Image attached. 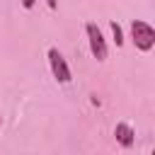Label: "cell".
I'll use <instances>...</instances> for the list:
<instances>
[{
  "label": "cell",
  "mask_w": 155,
  "mask_h": 155,
  "mask_svg": "<svg viewBox=\"0 0 155 155\" xmlns=\"http://www.w3.org/2000/svg\"><path fill=\"white\" fill-rule=\"evenodd\" d=\"M131 36H133L136 48H140V51H150L153 44H155V29L148 22H140V19H136L131 24Z\"/></svg>",
  "instance_id": "cell-1"
},
{
  "label": "cell",
  "mask_w": 155,
  "mask_h": 155,
  "mask_svg": "<svg viewBox=\"0 0 155 155\" xmlns=\"http://www.w3.org/2000/svg\"><path fill=\"white\" fill-rule=\"evenodd\" d=\"M85 31H87V39H90V48H92V56H94L97 61H104V58H107V41H104V36H102L99 27H97L94 22H87Z\"/></svg>",
  "instance_id": "cell-2"
},
{
  "label": "cell",
  "mask_w": 155,
  "mask_h": 155,
  "mask_svg": "<svg viewBox=\"0 0 155 155\" xmlns=\"http://www.w3.org/2000/svg\"><path fill=\"white\" fill-rule=\"evenodd\" d=\"M48 63H51L53 78L58 82H70V68H68L65 58L58 53V48H48Z\"/></svg>",
  "instance_id": "cell-3"
},
{
  "label": "cell",
  "mask_w": 155,
  "mask_h": 155,
  "mask_svg": "<svg viewBox=\"0 0 155 155\" xmlns=\"http://www.w3.org/2000/svg\"><path fill=\"white\" fill-rule=\"evenodd\" d=\"M114 136H116V140H119L124 148H131V145H133V131H131L128 124H116Z\"/></svg>",
  "instance_id": "cell-4"
},
{
  "label": "cell",
  "mask_w": 155,
  "mask_h": 155,
  "mask_svg": "<svg viewBox=\"0 0 155 155\" xmlns=\"http://www.w3.org/2000/svg\"><path fill=\"white\" fill-rule=\"evenodd\" d=\"M111 34H114V41H116V46H121V44H124V34H121V27H119L116 22H111Z\"/></svg>",
  "instance_id": "cell-5"
},
{
  "label": "cell",
  "mask_w": 155,
  "mask_h": 155,
  "mask_svg": "<svg viewBox=\"0 0 155 155\" xmlns=\"http://www.w3.org/2000/svg\"><path fill=\"white\" fill-rule=\"evenodd\" d=\"M34 2H36V0H22V5H24L27 10H29V7H34Z\"/></svg>",
  "instance_id": "cell-6"
},
{
  "label": "cell",
  "mask_w": 155,
  "mask_h": 155,
  "mask_svg": "<svg viewBox=\"0 0 155 155\" xmlns=\"http://www.w3.org/2000/svg\"><path fill=\"white\" fill-rule=\"evenodd\" d=\"M46 2H48V7H56L58 5V0H46Z\"/></svg>",
  "instance_id": "cell-7"
}]
</instances>
